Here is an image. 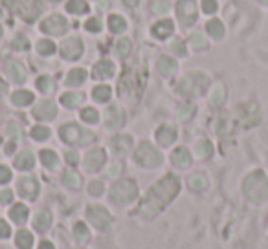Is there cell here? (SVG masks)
Returning <instances> with one entry per match:
<instances>
[{"label": "cell", "mask_w": 268, "mask_h": 249, "mask_svg": "<svg viewBox=\"0 0 268 249\" xmlns=\"http://www.w3.org/2000/svg\"><path fill=\"white\" fill-rule=\"evenodd\" d=\"M178 189H180V181L175 176H166L151 189L149 194L140 203L138 214H142L144 218H155L173 200V196H177Z\"/></svg>", "instance_id": "cell-1"}, {"label": "cell", "mask_w": 268, "mask_h": 249, "mask_svg": "<svg viewBox=\"0 0 268 249\" xmlns=\"http://www.w3.org/2000/svg\"><path fill=\"white\" fill-rule=\"evenodd\" d=\"M136 194H138V187L130 180L116 181L112 185V189H110V196H112V200L116 201V203H119V205L132 201L134 198H136Z\"/></svg>", "instance_id": "cell-2"}, {"label": "cell", "mask_w": 268, "mask_h": 249, "mask_svg": "<svg viewBox=\"0 0 268 249\" xmlns=\"http://www.w3.org/2000/svg\"><path fill=\"white\" fill-rule=\"evenodd\" d=\"M61 138L65 139L66 143H72V145H85L88 141L94 139L90 132H86L83 130L81 127L77 125H65V127L61 128Z\"/></svg>", "instance_id": "cell-3"}, {"label": "cell", "mask_w": 268, "mask_h": 249, "mask_svg": "<svg viewBox=\"0 0 268 249\" xmlns=\"http://www.w3.org/2000/svg\"><path fill=\"white\" fill-rule=\"evenodd\" d=\"M134 158H136V161H138L140 165H144V167H156V165L162 163L160 152L149 143L140 145V149L136 150Z\"/></svg>", "instance_id": "cell-4"}, {"label": "cell", "mask_w": 268, "mask_h": 249, "mask_svg": "<svg viewBox=\"0 0 268 249\" xmlns=\"http://www.w3.org/2000/svg\"><path fill=\"white\" fill-rule=\"evenodd\" d=\"M86 218L90 220L97 229H107L112 222V218L108 214L107 209H103L99 205H90L86 207Z\"/></svg>", "instance_id": "cell-5"}, {"label": "cell", "mask_w": 268, "mask_h": 249, "mask_svg": "<svg viewBox=\"0 0 268 249\" xmlns=\"http://www.w3.org/2000/svg\"><path fill=\"white\" fill-rule=\"evenodd\" d=\"M199 79H200V75H197V74L188 75V77L182 79V83L178 85V92L184 94V96H197V94H200L202 88H206V79L197 83Z\"/></svg>", "instance_id": "cell-6"}, {"label": "cell", "mask_w": 268, "mask_h": 249, "mask_svg": "<svg viewBox=\"0 0 268 249\" xmlns=\"http://www.w3.org/2000/svg\"><path fill=\"white\" fill-rule=\"evenodd\" d=\"M103 163H105V152L101 149H92L85 156V169L88 172H96Z\"/></svg>", "instance_id": "cell-7"}, {"label": "cell", "mask_w": 268, "mask_h": 249, "mask_svg": "<svg viewBox=\"0 0 268 249\" xmlns=\"http://www.w3.org/2000/svg\"><path fill=\"white\" fill-rule=\"evenodd\" d=\"M19 192H21L22 198H28V200H35L39 192V183L33 178H22L19 181Z\"/></svg>", "instance_id": "cell-8"}, {"label": "cell", "mask_w": 268, "mask_h": 249, "mask_svg": "<svg viewBox=\"0 0 268 249\" xmlns=\"http://www.w3.org/2000/svg\"><path fill=\"white\" fill-rule=\"evenodd\" d=\"M44 32L48 33H63L66 30V21L63 17L55 15V17H50L48 21L43 22V26H41Z\"/></svg>", "instance_id": "cell-9"}, {"label": "cell", "mask_w": 268, "mask_h": 249, "mask_svg": "<svg viewBox=\"0 0 268 249\" xmlns=\"http://www.w3.org/2000/svg\"><path fill=\"white\" fill-rule=\"evenodd\" d=\"M81 52H83V46H81V43L77 39H70V41H66L61 46V53L66 59H77L81 55Z\"/></svg>", "instance_id": "cell-10"}, {"label": "cell", "mask_w": 268, "mask_h": 249, "mask_svg": "<svg viewBox=\"0 0 268 249\" xmlns=\"http://www.w3.org/2000/svg\"><path fill=\"white\" fill-rule=\"evenodd\" d=\"M33 114H35L37 119H54L55 114H57V106L52 101H44L33 110Z\"/></svg>", "instance_id": "cell-11"}, {"label": "cell", "mask_w": 268, "mask_h": 249, "mask_svg": "<svg viewBox=\"0 0 268 249\" xmlns=\"http://www.w3.org/2000/svg\"><path fill=\"white\" fill-rule=\"evenodd\" d=\"M105 121H107V127L110 128H118L123 125V112L118 106H110L105 114Z\"/></svg>", "instance_id": "cell-12"}, {"label": "cell", "mask_w": 268, "mask_h": 249, "mask_svg": "<svg viewBox=\"0 0 268 249\" xmlns=\"http://www.w3.org/2000/svg\"><path fill=\"white\" fill-rule=\"evenodd\" d=\"M130 147H132V138H130V136L121 134V136H116V138L112 139V149L118 156L127 154L130 150Z\"/></svg>", "instance_id": "cell-13"}, {"label": "cell", "mask_w": 268, "mask_h": 249, "mask_svg": "<svg viewBox=\"0 0 268 249\" xmlns=\"http://www.w3.org/2000/svg\"><path fill=\"white\" fill-rule=\"evenodd\" d=\"M175 138H177V130L171 127H160L158 130H156V139H158V143L164 145V147H167V145H171L173 141H175Z\"/></svg>", "instance_id": "cell-14"}, {"label": "cell", "mask_w": 268, "mask_h": 249, "mask_svg": "<svg viewBox=\"0 0 268 249\" xmlns=\"http://www.w3.org/2000/svg\"><path fill=\"white\" fill-rule=\"evenodd\" d=\"M112 74H114V64L110 61H101L94 68V77H97V79H107Z\"/></svg>", "instance_id": "cell-15"}, {"label": "cell", "mask_w": 268, "mask_h": 249, "mask_svg": "<svg viewBox=\"0 0 268 249\" xmlns=\"http://www.w3.org/2000/svg\"><path fill=\"white\" fill-rule=\"evenodd\" d=\"M52 225V216H50L48 211H41L35 216V222H33V227L37 229V231H41V233H44L46 229Z\"/></svg>", "instance_id": "cell-16"}, {"label": "cell", "mask_w": 268, "mask_h": 249, "mask_svg": "<svg viewBox=\"0 0 268 249\" xmlns=\"http://www.w3.org/2000/svg\"><path fill=\"white\" fill-rule=\"evenodd\" d=\"M171 161L178 167H188L191 163V156L186 149H177L171 154Z\"/></svg>", "instance_id": "cell-17"}, {"label": "cell", "mask_w": 268, "mask_h": 249, "mask_svg": "<svg viewBox=\"0 0 268 249\" xmlns=\"http://www.w3.org/2000/svg\"><path fill=\"white\" fill-rule=\"evenodd\" d=\"M83 94H79V92H68V94H65V96L61 97V103L65 106H68V108H75V106H79L81 103H83Z\"/></svg>", "instance_id": "cell-18"}, {"label": "cell", "mask_w": 268, "mask_h": 249, "mask_svg": "<svg viewBox=\"0 0 268 249\" xmlns=\"http://www.w3.org/2000/svg\"><path fill=\"white\" fill-rule=\"evenodd\" d=\"M10 216L13 222L17 223H22V222H26V218H28V207L26 205H22V203H17V205H13V209L10 211Z\"/></svg>", "instance_id": "cell-19"}, {"label": "cell", "mask_w": 268, "mask_h": 249, "mask_svg": "<svg viewBox=\"0 0 268 249\" xmlns=\"http://www.w3.org/2000/svg\"><path fill=\"white\" fill-rule=\"evenodd\" d=\"M11 101H13V105H19V106L30 105V103L33 101V94L28 90H19L11 96Z\"/></svg>", "instance_id": "cell-20"}, {"label": "cell", "mask_w": 268, "mask_h": 249, "mask_svg": "<svg viewBox=\"0 0 268 249\" xmlns=\"http://www.w3.org/2000/svg\"><path fill=\"white\" fill-rule=\"evenodd\" d=\"M15 242H17V245L21 249H32V244H33V236H32V233L30 231H19L17 233V238H15Z\"/></svg>", "instance_id": "cell-21"}, {"label": "cell", "mask_w": 268, "mask_h": 249, "mask_svg": "<svg viewBox=\"0 0 268 249\" xmlns=\"http://www.w3.org/2000/svg\"><path fill=\"white\" fill-rule=\"evenodd\" d=\"M85 79H86L85 70L75 68V70H72V72L68 74V77H66V83H68V85H72V86H77V85H81V83H83Z\"/></svg>", "instance_id": "cell-22"}, {"label": "cell", "mask_w": 268, "mask_h": 249, "mask_svg": "<svg viewBox=\"0 0 268 249\" xmlns=\"http://www.w3.org/2000/svg\"><path fill=\"white\" fill-rule=\"evenodd\" d=\"M175 70H177V64H175V61H171V59L162 57L160 61H158V72H160L162 75H171Z\"/></svg>", "instance_id": "cell-23"}, {"label": "cell", "mask_w": 268, "mask_h": 249, "mask_svg": "<svg viewBox=\"0 0 268 249\" xmlns=\"http://www.w3.org/2000/svg\"><path fill=\"white\" fill-rule=\"evenodd\" d=\"M74 236L77 242H81V244H85V242H88V238H90V234H88V229H86L85 223H75L74 227Z\"/></svg>", "instance_id": "cell-24"}, {"label": "cell", "mask_w": 268, "mask_h": 249, "mask_svg": "<svg viewBox=\"0 0 268 249\" xmlns=\"http://www.w3.org/2000/svg\"><path fill=\"white\" fill-rule=\"evenodd\" d=\"M15 165L19 169H32L33 167V156L30 152H22L19 158L15 159Z\"/></svg>", "instance_id": "cell-25"}, {"label": "cell", "mask_w": 268, "mask_h": 249, "mask_svg": "<svg viewBox=\"0 0 268 249\" xmlns=\"http://www.w3.org/2000/svg\"><path fill=\"white\" fill-rule=\"evenodd\" d=\"M65 183L72 189H79L81 187V176L74 170H66L65 172Z\"/></svg>", "instance_id": "cell-26"}, {"label": "cell", "mask_w": 268, "mask_h": 249, "mask_svg": "<svg viewBox=\"0 0 268 249\" xmlns=\"http://www.w3.org/2000/svg\"><path fill=\"white\" fill-rule=\"evenodd\" d=\"M173 30V24L169 21H162L160 24H156L155 26V35L156 37H167Z\"/></svg>", "instance_id": "cell-27"}, {"label": "cell", "mask_w": 268, "mask_h": 249, "mask_svg": "<svg viewBox=\"0 0 268 249\" xmlns=\"http://www.w3.org/2000/svg\"><path fill=\"white\" fill-rule=\"evenodd\" d=\"M41 161H43L46 167H55L57 165V154L54 152V150H43L41 152Z\"/></svg>", "instance_id": "cell-28"}, {"label": "cell", "mask_w": 268, "mask_h": 249, "mask_svg": "<svg viewBox=\"0 0 268 249\" xmlns=\"http://www.w3.org/2000/svg\"><path fill=\"white\" fill-rule=\"evenodd\" d=\"M11 77H13V81H17V83H22V81H24L26 72H24V68H22L21 63L11 64Z\"/></svg>", "instance_id": "cell-29"}, {"label": "cell", "mask_w": 268, "mask_h": 249, "mask_svg": "<svg viewBox=\"0 0 268 249\" xmlns=\"http://www.w3.org/2000/svg\"><path fill=\"white\" fill-rule=\"evenodd\" d=\"M94 99L101 101V103L108 101L110 99V88L108 86H97V88H94Z\"/></svg>", "instance_id": "cell-30"}, {"label": "cell", "mask_w": 268, "mask_h": 249, "mask_svg": "<svg viewBox=\"0 0 268 249\" xmlns=\"http://www.w3.org/2000/svg\"><path fill=\"white\" fill-rule=\"evenodd\" d=\"M66 10L72 11V13H85L86 2H83V0H70L68 4H66Z\"/></svg>", "instance_id": "cell-31"}, {"label": "cell", "mask_w": 268, "mask_h": 249, "mask_svg": "<svg viewBox=\"0 0 268 249\" xmlns=\"http://www.w3.org/2000/svg\"><path fill=\"white\" fill-rule=\"evenodd\" d=\"M37 88L46 94V92H50L52 88H54V83H52V79H50L48 75H43V77H39L37 79Z\"/></svg>", "instance_id": "cell-32"}, {"label": "cell", "mask_w": 268, "mask_h": 249, "mask_svg": "<svg viewBox=\"0 0 268 249\" xmlns=\"http://www.w3.org/2000/svg\"><path fill=\"white\" fill-rule=\"evenodd\" d=\"M32 136L39 141H43V139H48L50 136V128L46 127H33L32 128Z\"/></svg>", "instance_id": "cell-33"}, {"label": "cell", "mask_w": 268, "mask_h": 249, "mask_svg": "<svg viewBox=\"0 0 268 249\" xmlns=\"http://www.w3.org/2000/svg\"><path fill=\"white\" fill-rule=\"evenodd\" d=\"M108 24H110V30H112V32H123L125 26H127L121 17H110Z\"/></svg>", "instance_id": "cell-34"}, {"label": "cell", "mask_w": 268, "mask_h": 249, "mask_svg": "<svg viewBox=\"0 0 268 249\" xmlns=\"http://www.w3.org/2000/svg\"><path fill=\"white\" fill-rule=\"evenodd\" d=\"M81 117H83L86 123H96L97 119H99V116H97V112L94 110V108H85V110L81 112Z\"/></svg>", "instance_id": "cell-35"}, {"label": "cell", "mask_w": 268, "mask_h": 249, "mask_svg": "<svg viewBox=\"0 0 268 249\" xmlns=\"http://www.w3.org/2000/svg\"><path fill=\"white\" fill-rule=\"evenodd\" d=\"M189 187L195 189V191H202L204 187H206V180H204L202 176H193V178H189Z\"/></svg>", "instance_id": "cell-36"}, {"label": "cell", "mask_w": 268, "mask_h": 249, "mask_svg": "<svg viewBox=\"0 0 268 249\" xmlns=\"http://www.w3.org/2000/svg\"><path fill=\"white\" fill-rule=\"evenodd\" d=\"M39 52L43 53V55H50V53L55 52V44L52 41H41L39 43Z\"/></svg>", "instance_id": "cell-37"}, {"label": "cell", "mask_w": 268, "mask_h": 249, "mask_svg": "<svg viewBox=\"0 0 268 249\" xmlns=\"http://www.w3.org/2000/svg\"><path fill=\"white\" fill-rule=\"evenodd\" d=\"M116 52H118V55H127V53L130 52V43L129 41H119L118 44H116Z\"/></svg>", "instance_id": "cell-38"}, {"label": "cell", "mask_w": 268, "mask_h": 249, "mask_svg": "<svg viewBox=\"0 0 268 249\" xmlns=\"http://www.w3.org/2000/svg\"><path fill=\"white\" fill-rule=\"evenodd\" d=\"M88 192H90L92 196H99L103 192V183L101 181H92L90 187H88Z\"/></svg>", "instance_id": "cell-39"}, {"label": "cell", "mask_w": 268, "mask_h": 249, "mask_svg": "<svg viewBox=\"0 0 268 249\" xmlns=\"http://www.w3.org/2000/svg\"><path fill=\"white\" fill-rule=\"evenodd\" d=\"M10 180H11V170L6 165H0V183H6V181Z\"/></svg>", "instance_id": "cell-40"}, {"label": "cell", "mask_w": 268, "mask_h": 249, "mask_svg": "<svg viewBox=\"0 0 268 249\" xmlns=\"http://www.w3.org/2000/svg\"><path fill=\"white\" fill-rule=\"evenodd\" d=\"M10 233H11L10 225H8L4 220H0V238H8V236H10Z\"/></svg>", "instance_id": "cell-41"}, {"label": "cell", "mask_w": 268, "mask_h": 249, "mask_svg": "<svg viewBox=\"0 0 268 249\" xmlns=\"http://www.w3.org/2000/svg\"><path fill=\"white\" fill-rule=\"evenodd\" d=\"M13 200V191H10V189H4V191H0V201L2 203H8V201Z\"/></svg>", "instance_id": "cell-42"}, {"label": "cell", "mask_w": 268, "mask_h": 249, "mask_svg": "<svg viewBox=\"0 0 268 249\" xmlns=\"http://www.w3.org/2000/svg\"><path fill=\"white\" fill-rule=\"evenodd\" d=\"M86 28H88V30H92V32H99L101 24H99V21H97V19H90V21H86Z\"/></svg>", "instance_id": "cell-43"}, {"label": "cell", "mask_w": 268, "mask_h": 249, "mask_svg": "<svg viewBox=\"0 0 268 249\" xmlns=\"http://www.w3.org/2000/svg\"><path fill=\"white\" fill-rule=\"evenodd\" d=\"M13 46H15V48H19V50L28 48V41L24 37H17L15 41H13Z\"/></svg>", "instance_id": "cell-44"}, {"label": "cell", "mask_w": 268, "mask_h": 249, "mask_svg": "<svg viewBox=\"0 0 268 249\" xmlns=\"http://www.w3.org/2000/svg\"><path fill=\"white\" fill-rule=\"evenodd\" d=\"M77 159H79V156H77V152H75V150H70V152H66V161H68L70 165H75V163H77Z\"/></svg>", "instance_id": "cell-45"}, {"label": "cell", "mask_w": 268, "mask_h": 249, "mask_svg": "<svg viewBox=\"0 0 268 249\" xmlns=\"http://www.w3.org/2000/svg\"><path fill=\"white\" fill-rule=\"evenodd\" d=\"M199 152H200V156H209L211 149H209V145H200V147H199Z\"/></svg>", "instance_id": "cell-46"}, {"label": "cell", "mask_w": 268, "mask_h": 249, "mask_svg": "<svg viewBox=\"0 0 268 249\" xmlns=\"http://www.w3.org/2000/svg\"><path fill=\"white\" fill-rule=\"evenodd\" d=\"M39 249H55V247H54V244H52V242H41Z\"/></svg>", "instance_id": "cell-47"}, {"label": "cell", "mask_w": 268, "mask_h": 249, "mask_svg": "<svg viewBox=\"0 0 268 249\" xmlns=\"http://www.w3.org/2000/svg\"><path fill=\"white\" fill-rule=\"evenodd\" d=\"M6 90V85H4V83H2V81H0V94H2V92H4Z\"/></svg>", "instance_id": "cell-48"}, {"label": "cell", "mask_w": 268, "mask_h": 249, "mask_svg": "<svg viewBox=\"0 0 268 249\" xmlns=\"http://www.w3.org/2000/svg\"><path fill=\"white\" fill-rule=\"evenodd\" d=\"M266 229H268V223H266Z\"/></svg>", "instance_id": "cell-49"}, {"label": "cell", "mask_w": 268, "mask_h": 249, "mask_svg": "<svg viewBox=\"0 0 268 249\" xmlns=\"http://www.w3.org/2000/svg\"><path fill=\"white\" fill-rule=\"evenodd\" d=\"M0 33H2V30H0Z\"/></svg>", "instance_id": "cell-50"}]
</instances>
